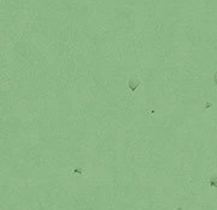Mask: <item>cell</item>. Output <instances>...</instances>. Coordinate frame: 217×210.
Returning <instances> with one entry per match:
<instances>
[{
	"label": "cell",
	"mask_w": 217,
	"mask_h": 210,
	"mask_svg": "<svg viewBox=\"0 0 217 210\" xmlns=\"http://www.w3.org/2000/svg\"><path fill=\"white\" fill-rule=\"evenodd\" d=\"M209 108H211V103H206L205 104V109H209Z\"/></svg>",
	"instance_id": "277c9868"
},
{
	"label": "cell",
	"mask_w": 217,
	"mask_h": 210,
	"mask_svg": "<svg viewBox=\"0 0 217 210\" xmlns=\"http://www.w3.org/2000/svg\"><path fill=\"white\" fill-rule=\"evenodd\" d=\"M128 85H129V88L135 91V89L137 88V86H139V82H137V81H129Z\"/></svg>",
	"instance_id": "6da1fadb"
},
{
	"label": "cell",
	"mask_w": 217,
	"mask_h": 210,
	"mask_svg": "<svg viewBox=\"0 0 217 210\" xmlns=\"http://www.w3.org/2000/svg\"><path fill=\"white\" fill-rule=\"evenodd\" d=\"M214 82H215V85L217 86V73L215 74V76H214Z\"/></svg>",
	"instance_id": "3957f363"
},
{
	"label": "cell",
	"mask_w": 217,
	"mask_h": 210,
	"mask_svg": "<svg viewBox=\"0 0 217 210\" xmlns=\"http://www.w3.org/2000/svg\"><path fill=\"white\" fill-rule=\"evenodd\" d=\"M177 210H182V209H181V208H179V209H177Z\"/></svg>",
	"instance_id": "5b68a950"
},
{
	"label": "cell",
	"mask_w": 217,
	"mask_h": 210,
	"mask_svg": "<svg viewBox=\"0 0 217 210\" xmlns=\"http://www.w3.org/2000/svg\"><path fill=\"white\" fill-rule=\"evenodd\" d=\"M209 184L210 186H214V187H217V176H212L210 180H209Z\"/></svg>",
	"instance_id": "7a4b0ae2"
}]
</instances>
